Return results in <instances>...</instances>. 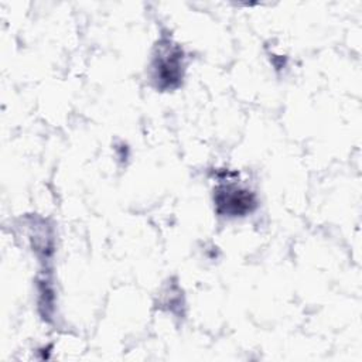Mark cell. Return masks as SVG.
Segmentation results:
<instances>
[{
    "label": "cell",
    "instance_id": "cell-2",
    "mask_svg": "<svg viewBox=\"0 0 362 362\" xmlns=\"http://www.w3.org/2000/svg\"><path fill=\"white\" fill-rule=\"evenodd\" d=\"M216 204L219 206H225V212L230 215H240L250 211L253 201L246 191L239 188H222L218 191Z\"/></svg>",
    "mask_w": 362,
    "mask_h": 362
},
{
    "label": "cell",
    "instance_id": "cell-1",
    "mask_svg": "<svg viewBox=\"0 0 362 362\" xmlns=\"http://www.w3.org/2000/svg\"><path fill=\"white\" fill-rule=\"evenodd\" d=\"M181 61H180V52L178 51H168L164 49L154 65L156 69V78L161 82L163 86H173L175 82H178L181 75Z\"/></svg>",
    "mask_w": 362,
    "mask_h": 362
}]
</instances>
